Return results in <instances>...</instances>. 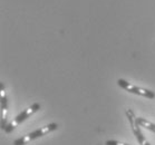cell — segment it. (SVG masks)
Listing matches in <instances>:
<instances>
[{"instance_id":"6da1fadb","label":"cell","mask_w":155,"mask_h":145,"mask_svg":"<svg viewBox=\"0 0 155 145\" xmlns=\"http://www.w3.org/2000/svg\"><path fill=\"white\" fill-rule=\"evenodd\" d=\"M57 128H58V124L50 123V124H48V125H46V126H44V127H40V128H38V130H36V131L31 132V133H29V134H27L26 136H22V137L14 141V145L28 144L29 142L34 141L36 138L41 137V136H45V135L48 134V133H51V132L56 131Z\"/></svg>"},{"instance_id":"7a4b0ae2","label":"cell","mask_w":155,"mask_h":145,"mask_svg":"<svg viewBox=\"0 0 155 145\" xmlns=\"http://www.w3.org/2000/svg\"><path fill=\"white\" fill-rule=\"evenodd\" d=\"M39 110H40V104H38V103L32 104L30 107L26 108V110H22L19 115H17L15 118H12V120H11L10 123L6 126V128H5V132H6V133H11V132L14 131L15 128L17 127L19 124L22 123V122H25L27 118H29L32 114H35L36 112H38Z\"/></svg>"},{"instance_id":"3957f363","label":"cell","mask_w":155,"mask_h":145,"mask_svg":"<svg viewBox=\"0 0 155 145\" xmlns=\"http://www.w3.org/2000/svg\"><path fill=\"white\" fill-rule=\"evenodd\" d=\"M117 85L120 86V88L125 89L126 92L132 93V94H135V95H140L143 96V97H146V98L153 99L155 98V93L150 91V89L146 88H142V87H138V86H135L133 84H130L128 81H126L123 78H120L117 79Z\"/></svg>"},{"instance_id":"277c9868","label":"cell","mask_w":155,"mask_h":145,"mask_svg":"<svg viewBox=\"0 0 155 145\" xmlns=\"http://www.w3.org/2000/svg\"><path fill=\"white\" fill-rule=\"evenodd\" d=\"M126 116L128 118V122H130V127H132V131L134 133L135 137L137 140V142L140 143V145H151L150 144V142L146 140V137L144 136V134L142 133V130H141V126H140V124L137 123V117L135 116L134 112L132 110H126Z\"/></svg>"},{"instance_id":"5b68a950","label":"cell","mask_w":155,"mask_h":145,"mask_svg":"<svg viewBox=\"0 0 155 145\" xmlns=\"http://www.w3.org/2000/svg\"><path fill=\"white\" fill-rule=\"evenodd\" d=\"M0 94H1V128L5 131V128L7 126V110H8V102L7 96L5 92V85L4 83H1L0 85Z\"/></svg>"},{"instance_id":"8992f818","label":"cell","mask_w":155,"mask_h":145,"mask_svg":"<svg viewBox=\"0 0 155 145\" xmlns=\"http://www.w3.org/2000/svg\"><path fill=\"white\" fill-rule=\"evenodd\" d=\"M137 123L140 124L141 127H145L150 130V131L154 132L155 133V124L151 120H146V118H143V117H137Z\"/></svg>"},{"instance_id":"52a82bcc","label":"cell","mask_w":155,"mask_h":145,"mask_svg":"<svg viewBox=\"0 0 155 145\" xmlns=\"http://www.w3.org/2000/svg\"><path fill=\"white\" fill-rule=\"evenodd\" d=\"M106 145H128V144L120 141H115V140H108V141L106 142Z\"/></svg>"}]
</instances>
